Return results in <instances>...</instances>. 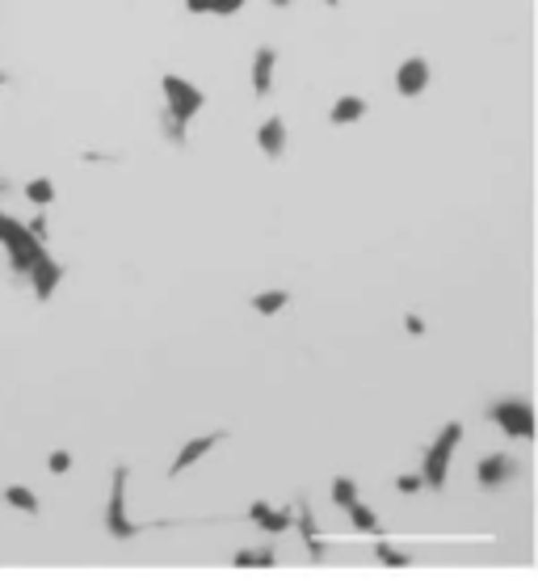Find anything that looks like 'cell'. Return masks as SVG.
<instances>
[{
  "label": "cell",
  "instance_id": "obj_1",
  "mask_svg": "<svg viewBox=\"0 0 538 585\" xmlns=\"http://www.w3.org/2000/svg\"><path fill=\"white\" fill-rule=\"evenodd\" d=\"M0 249L9 253V270H13L17 279H26L42 253H51L47 249V240H38L26 223L13 219V215H4V211H0Z\"/></svg>",
  "mask_w": 538,
  "mask_h": 585
},
{
  "label": "cell",
  "instance_id": "obj_2",
  "mask_svg": "<svg viewBox=\"0 0 538 585\" xmlns=\"http://www.w3.org/2000/svg\"><path fill=\"white\" fill-rule=\"evenodd\" d=\"M463 443V421H446L442 434L425 446V460H421V472H425V488H446V472H450V455L455 446Z\"/></svg>",
  "mask_w": 538,
  "mask_h": 585
},
{
  "label": "cell",
  "instance_id": "obj_3",
  "mask_svg": "<svg viewBox=\"0 0 538 585\" xmlns=\"http://www.w3.org/2000/svg\"><path fill=\"white\" fill-rule=\"evenodd\" d=\"M126 480H131V468H114V476H110V502H106V514H101V522H106V530H110L114 539H135L139 530V522L131 514H126Z\"/></svg>",
  "mask_w": 538,
  "mask_h": 585
},
{
  "label": "cell",
  "instance_id": "obj_4",
  "mask_svg": "<svg viewBox=\"0 0 538 585\" xmlns=\"http://www.w3.org/2000/svg\"><path fill=\"white\" fill-rule=\"evenodd\" d=\"M160 89H165V110L173 114V118H181V123H193L198 110L207 106V93L193 81L177 76V72H165V76H160Z\"/></svg>",
  "mask_w": 538,
  "mask_h": 585
},
{
  "label": "cell",
  "instance_id": "obj_5",
  "mask_svg": "<svg viewBox=\"0 0 538 585\" xmlns=\"http://www.w3.org/2000/svg\"><path fill=\"white\" fill-rule=\"evenodd\" d=\"M488 421L505 438H534V409L525 400H492L488 404Z\"/></svg>",
  "mask_w": 538,
  "mask_h": 585
},
{
  "label": "cell",
  "instance_id": "obj_6",
  "mask_svg": "<svg viewBox=\"0 0 538 585\" xmlns=\"http://www.w3.org/2000/svg\"><path fill=\"white\" fill-rule=\"evenodd\" d=\"M26 279H30V291H34V299H38V304H51V295H56L59 282H64V265H59L51 253H42Z\"/></svg>",
  "mask_w": 538,
  "mask_h": 585
},
{
  "label": "cell",
  "instance_id": "obj_7",
  "mask_svg": "<svg viewBox=\"0 0 538 585\" xmlns=\"http://www.w3.org/2000/svg\"><path fill=\"white\" fill-rule=\"evenodd\" d=\"M223 438H227V430H215V434H198V438H190V443L181 446L177 451V460L168 463V476H181V472H190L193 463H202L210 455V451H215V446L223 443Z\"/></svg>",
  "mask_w": 538,
  "mask_h": 585
},
{
  "label": "cell",
  "instance_id": "obj_8",
  "mask_svg": "<svg viewBox=\"0 0 538 585\" xmlns=\"http://www.w3.org/2000/svg\"><path fill=\"white\" fill-rule=\"evenodd\" d=\"M429 81H433V68H429V59H421V56L404 59L400 68H396V93H400V98H421L429 89Z\"/></svg>",
  "mask_w": 538,
  "mask_h": 585
},
{
  "label": "cell",
  "instance_id": "obj_9",
  "mask_svg": "<svg viewBox=\"0 0 538 585\" xmlns=\"http://www.w3.org/2000/svg\"><path fill=\"white\" fill-rule=\"evenodd\" d=\"M517 476V463L505 455V451H497V455H483L480 468H475V480H480L483 488H505Z\"/></svg>",
  "mask_w": 538,
  "mask_h": 585
},
{
  "label": "cell",
  "instance_id": "obj_10",
  "mask_svg": "<svg viewBox=\"0 0 538 585\" xmlns=\"http://www.w3.org/2000/svg\"><path fill=\"white\" fill-rule=\"evenodd\" d=\"M295 527H299V535H303V547L312 560H329V544L320 539V527H316V514H312V505L299 502L295 505Z\"/></svg>",
  "mask_w": 538,
  "mask_h": 585
},
{
  "label": "cell",
  "instance_id": "obj_11",
  "mask_svg": "<svg viewBox=\"0 0 538 585\" xmlns=\"http://www.w3.org/2000/svg\"><path fill=\"white\" fill-rule=\"evenodd\" d=\"M274 72H278V51L274 47H257V56H252V93L261 101L274 93Z\"/></svg>",
  "mask_w": 538,
  "mask_h": 585
},
{
  "label": "cell",
  "instance_id": "obj_12",
  "mask_svg": "<svg viewBox=\"0 0 538 585\" xmlns=\"http://www.w3.org/2000/svg\"><path fill=\"white\" fill-rule=\"evenodd\" d=\"M257 148H261V156H269V160H282V152H286V123H282L278 114H269V118L257 126Z\"/></svg>",
  "mask_w": 538,
  "mask_h": 585
},
{
  "label": "cell",
  "instance_id": "obj_13",
  "mask_svg": "<svg viewBox=\"0 0 538 585\" xmlns=\"http://www.w3.org/2000/svg\"><path fill=\"white\" fill-rule=\"evenodd\" d=\"M249 518L265 530V535H282V530L295 527V510H269V502H252Z\"/></svg>",
  "mask_w": 538,
  "mask_h": 585
},
{
  "label": "cell",
  "instance_id": "obj_14",
  "mask_svg": "<svg viewBox=\"0 0 538 585\" xmlns=\"http://www.w3.org/2000/svg\"><path fill=\"white\" fill-rule=\"evenodd\" d=\"M362 118H366V101H362V98L349 93V98L332 101V110H329V123L332 126H354V123H362Z\"/></svg>",
  "mask_w": 538,
  "mask_h": 585
},
{
  "label": "cell",
  "instance_id": "obj_15",
  "mask_svg": "<svg viewBox=\"0 0 538 585\" xmlns=\"http://www.w3.org/2000/svg\"><path fill=\"white\" fill-rule=\"evenodd\" d=\"M0 497H4V505H9V510H17V514H42V502H38V493H34V488H26V485H9L4 488V493H0Z\"/></svg>",
  "mask_w": 538,
  "mask_h": 585
},
{
  "label": "cell",
  "instance_id": "obj_16",
  "mask_svg": "<svg viewBox=\"0 0 538 585\" xmlns=\"http://www.w3.org/2000/svg\"><path fill=\"white\" fill-rule=\"evenodd\" d=\"M235 569H274L278 564V552L274 547H244V552H235L232 556Z\"/></svg>",
  "mask_w": 538,
  "mask_h": 585
},
{
  "label": "cell",
  "instance_id": "obj_17",
  "mask_svg": "<svg viewBox=\"0 0 538 585\" xmlns=\"http://www.w3.org/2000/svg\"><path fill=\"white\" fill-rule=\"evenodd\" d=\"M286 304H290V291H282V287H278V291H257L252 295V312H257V316H278Z\"/></svg>",
  "mask_w": 538,
  "mask_h": 585
},
{
  "label": "cell",
  "instance_id": "obj_18",
  "mask_svg": "<svg viewBox=\"0 0 538 585\" xmlns=\"http://www.w3.org/2000/svg\"><path fill=\"white\" fill-rule=\"evenodd\" d=\"M21 194H26L34 207H51V202H56V182H51V177H30Z\"/></svg>",
  "mask_w": 538,
  "mask_h": 585
},
{
  "label": "cell",
  "instance_id": "obj_19",
  "mask_svg": "<svg viewBox=\"0 0 538 585\" xmlns=\"http://www.w3.org/2000/svg\"><path fill=\"white\" fill-rule=\"evenodd\" d=\"M349 522H354V530H358V535H379V514H374L371 505H349Z\"/></svg>",
  "mask_w": 538,
  "mask_h": 585
},
{
  "label": "cell",
  "instance_id": "obj_20",
  "mask_svg": "<svg viewBox=\"0 0 538 585\" xmlns=\"http://www.w3.org/2000/svg\"><path fill=\"white\" fill-rule=\"evenodd\" d=\"M185 126L190 123H181V118H173V114H160V135H165L168 143H173V148H185V143H190V131H185Z\"/></svg>",
  "mask_w": 538,
  "mask_h": 585
},
{
  "label": "cell",
  "instance_id": "obj_21",
  "mask_svg": "<svg viewBox=\"0 0 538 585\" xmlns=\"http://www.w3.org/2000/svg\"><path fill=\"white\" fill-rule=\"evenodd\" d=\"M332 505H341V510L358 505V480H349V476H337V480H332Z\"/></svg>",
  "mask_w": 538,
  "mask_h": 585
},
{
  "label": "cell",
  "instance_id": "obj_22",
  "mask_svg": "<svg viewBox=\"0 0 538 585\" xmlns=\"http://www.w3.org/2000/svg\"><path fill=\"white\" fill-rule=\"evenodd\" d=\"M374 560H383L387 569H408V564H413V556L396 544H374Z\"/></svg>",
  "mask_w": 538,
  "mask_h": 585
},
{
  "label": "cell",
  "instance_id": "obj_23",
  "mask_svg": "<svg viewBox=\"0 0 538 585\" xmlns=\"http://www.w3.org/2000/svg\"><path fill=\"white\" fill-rule=\"evenodd\" d=\"M396 488H400V493H421V488H425V472H404V476H396Z\"/></svg>",
  "mask_w": 538,
  "mask_h": 585
},
{
  "label": "cell",
  "instance_id": "obj_24",
  "mask_svg": "<svg viewBox=\"0 0 538 585\" xmlns=\"http://www.w3.org/2000/svg\"><path fill=\"white\" fill-rule=\"evenodd\" d=\"M47 472H56V476L72 472V455H68V451H51V455H47Z\"/></svg>",
  "mask_w": 538,
  "mask_h": 585
},
{
  "label": "cell",
  "instance_id": "obj_25",
  "mask_svg": "<svg viewBox=\"0 0 538 585\" xmlns=\"http://www.w3.org/2000/svg\"><path fill=\"white\" fill-rule=\"evenodd\" d=\"M30 232H34V237L38 240H51V219H47V215H42V207H38V215H34V219L26 223Z\"/></svg>",
  "mask_w": 538,
  "mask_h": 585
},
{
  "label": "cell",
  "instance_id": "obj_26",
  "mask_svg": "<svg viewBox=\"0 0 538 585\" xmlns=\"http://www.w3.org/2000/svg\"><path fill=\"white\" fill-rule=\"evenodd\" d=\"M244 4H249V0H215V9H210V13H215V17H235Z\"/></svg>",
  "mask_w": 538,
  "mask_h": 585
},
{
  "label": "cell",
  "instance_id": "obj_27",
  "mask_svg": "<svg viewBox=\"0 0 538 585\" xmlns=\"http://www.w3.org/2000/svg\"><path fill=\"white\" fill-rule=\"evenodd\" d=\"M210 9H215V0H185V13H193V17L210 13Z\"/></svg>",
  "mask_w": 538,
  "mask_h": 585
},
{
  "label": "cell",
  "instance_id": "obj_28",
  "mask_svg": "<svg viewBox=\"0 0 538 585\" xmlns=\"http://www.w3.org/2000/svg\"><path fill=\"white\" fill-rule=\"evenodd\" d=\"M404 329H408L413 337H421V333H425V321H421L416 312H408V316H404Z\"/></svg>",
  "mask_w": 538,
  "mask_h": 585
},
{
  "label": "cell",
  "instance_id": "obj_29",
  "mask_svg": "<svg viewBox=\"0 0 538 585\" xmlns=\"http://www.w3.org/2000/svg\"><path fill=\"white\" fill-rule=\"evenodd\" d=\"M9 190H13V182H9V177H0V198L9 194Z\"/></svg>",
  "mask_w": 538,
  "mask_h": 585
},
{
  "label": "cell",
  "instance_id": "obj_30",
  "mask_svg": "<svg viewBox=\"0 0 538 585\" xmlns=\"http://www.w3.org/2000/svg\"><path fill=\"white\" fill-rule=\"evenodd\" d=\"M269 4H274V9H290V4H295V0H269Z\"/></svg>",
  "mask_w": 538,
  "mask_h": 585
},
{
  "label": "cell",
  "instance_id": "obj_31",
  "mask_svg": "<svg viewBox=\"0 0 538 585\" xmlns=\"http://www.w3.org/2000/svg\"><path fill=\"white\" fill-rule=\"evenodd\" d=\"M4 84H9V72H4V68H0V89H4Z\"/></svg>",
  "mask_w": 538,
  "mask_h": 585
}]
</instances>
